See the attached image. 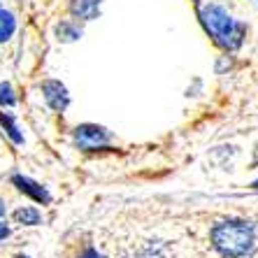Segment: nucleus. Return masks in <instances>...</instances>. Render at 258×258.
I'll list each match as a JSON object with an SVG mask.
<instances>
[{
	"label": "nucleus",
	"instance_id": "f257e3e1",
	"mask_svg": "<svg viewBox=\"0 0 258 258\" xmlns=\"http://www.w3.org/2000/svg\"><path fill=\"white\" fill-rule=\"evenodd\" d=\"M212 242H214L216 251H221L228 258H240L244 256L253 244V230L249 223L244 221H221L216 223L212 230Z\"/></svg>",
	"mask_w": 258,
	"mask_h": 258
},
{
	"label": "nucleus",
	"instance_id": "f03ea898",
	"mask_svg": "<svg viewBox=\"0 0 258 258\" xmlns=\"http://www.w3.org/2000/svg\"><path fill=\"white\" fill-rule=\"evenodd\" d=\"M207 24V30L214 35L216 42H221L223 47H237L242 40V28L235 24L228 14L219 10V7H207V14L203 19Z\"/></svg>",
	"mask_w": 258,
	"mask_h": 258
},
{
	"label": "nucleus",
	"instance_id": "7ed1b4c3",
	"mask_svg": "<svg viewBox=\"0 0 258 258\" xmlns=\"http://www.w3.org/2000/svg\"><path fill=\"white\" fill-rule=\"evenodd\" d=\"M75 138H77L79 147H84V149H93V147H98V144L105 142V140H107V135H105V131H102V128L82 126V128H77Z\"/></svg>",
	"mask_w": 258,
	"mask_h": 258
},
{
	"label": "nucleus",
	"instance_id": "20e7f679",
	"mask_svg": "<svg viewBox=\"0 0 258 258\" xmlns=\"http://www.w3.org/2000/svg\"><path fill=\"white\" fill-rule=\"evenodd\" d=\"M14 184H17L19 188L24 193H28V196H33L35 200H40V203H49V193L44 191L40 184H35V181H30V179H26V177H14Z\"/></svg>",
	"mask_w": 258,
	"mask_h": 258
},
{
	"label": "nucleus",
	"instance_id": "39448f33",
	"mask_svg": "<svg viewBox=\"0 0 258 258\" xmlns=\"http://www.w3.org/2000/svg\"><path fill=\"white\" fill-rule=\"evenodd\" d=\"M44 96H47V100H49V105L51 107H56V109H63L66 107V102H68V98H66V89L60 84H56V82H47L44 84Z\"/></svg>",
	"mask_w": 258,
	"mask_h": 258
},
{
	"label": "nucleus",
	"instance_id": "423d86ee",
	"mask_svg": "<svg viewBox=\"0 0 258 258\" xmlns=\"http://www.w3.org/2000/svg\"><path fill=\"white\" fill-rule=\"evenodd\" d=\"M14 28H17V19H14V14L10 12V10H3V7H0V42L10 40L12 33H14Z\"/></svg>",
	"mask_w": 258,
	"mask_h": 258
},
{
	"label": "nucleus",
	"instance_id": "0eeeda50",
	"mask_svg": "<svg viewBox=\"0 0 258 258\" xmlns=\"http://www.w3.org/2000/svg\"><path fill=\"white\" fill-rule=\"evenodd\" d=\"M72 10H75V14L82 19H89L96 14L98 10V0H75L72 3Z\"/></svg>",
	"mask_w": 258,
	"mask_h": 258
},
{
	"label": "nucleus",
	"instance_id": "6e6552de",
	"mask_svg": "<svg viewBox=\"0 0 258 258\" xmlns=\"http://www.w3.org/2000/svg\"><path fill=\"white\" fill-rule=\"evenodd\" d=\"M17 221L19 223H26V226H37V223L42 221V216L37 210H30V207H24V210L17 212Z\"/></svg>",
	"mask_w": 258,
	"mask_h": 258
},
{
	"label": "nucleus",
	"instance_id": "1a4fd4ad",
	"mask_svg": "<svg viewBox=\"0 0 258 258\" xmlns=\"http://www.w3.org/2000/svg\"><path fill=\"white\" fill-rule=\"evenodd\" d=\"M135 258H165V253H163V249L158 244H144Z\"/></svg>",
	"mask_w": 258,
	"mask_h": 258
},
{
	"label": "nucleus",
	"instance_id": "9d476101",
	"mask_svg": "<svg viewBox=\"0 0 258 258\" xmlns=\"http://www.w3.org/2000/svg\"><path fill=\"white\" fill-rule=\"evenodd\" d=\"M12 102H14L12 89H10V84H3L0 86V105H12Z\"/></svg>",
	"mask_w": 258,
	"mask_h": 258
},
{
	"label": "nucleus",
	"instance_id": "9b49d317",
	"mask_svg": "<svg viewBox=\"0 0 258 258\" xmlns=\"http://www.w3.org/2000/svg\"><path fill=\"white\" fill-rule=\"evenodd\" d=\"M10 237V228H7L5 223H0V242H5Z\"/></svg>",
	"mask_w": 258,
	"mask_h": 258
},
{
	"label": "nucleus",
	"instance_id": "f8f14e48",
	"mask_svg": "<svg viewBox=\"0 0 258 258\" xmlns=\"http://www.w3.org/2000/svg\"><path fill=\"white\" fill-rule=\"evenodd\" d=\"M82 258H102V256L96 251V249H86V251L82 253Z\"/></svg>",
	"mask_w": 258,
	"mask_h": 258
},
{
	"label": "nucleus",
	"instance_id": "ddd939ff",
	"mask_svg": "<svg viewBox=\"0 0 258 258\" xmlns=\"http://www.w3.org/2000/svg\"><path fill=\"white\" fill-rule=\"evenodd\" d=\"M5 214V203H3V200H0V216Z\"/></svg>",
	"mask_w": 258,
	"mask_h": 258
},
{
	"label": "nucleus",
	"instance_id": "4468645a",
	"mask_svg": "<svg viewBox=\"0 0 258 258\" xmlns=\"http://www.w3.org/2000/svg\"><path fill=\"white\" fill-rule=\"evenodd\" d=\"M21 258H24V256H21Z\"/></svg>",
	"mask_w": 258,
	"mask_h": 258
}]
</instances>
